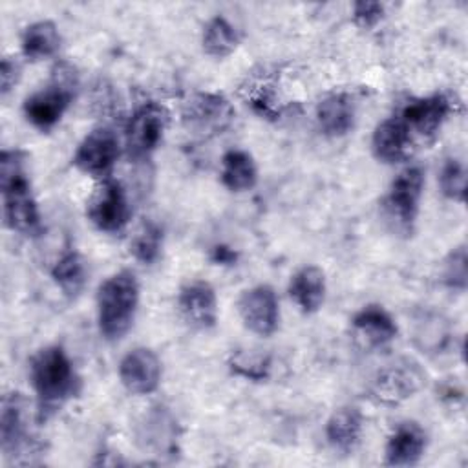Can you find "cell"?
Listing matches in <instances>:
<instances>
[{"label":"cell","mask_w":468,"mask_h":468,"mask_svg":"<svg viewBox=\"0 0 468 468\" xmlns=\"http://www.w3.org/2000/svg\"><path fill=\"white\" fill-rule=\"evenodd\" d=\"M20 64L13 57H4L2 66H0V91L5 97L18 82L20 79Z\"/></svg>","instance_id":"obj_33"},{"label":"cell","mask_w":468,"mask_h":468,"mask_svg":"<svg viewBox=\"0 0 468 468\" xmlns=\"http://www.w3.org/2000/svg\"><path fill=\"white\" fill-rule=\"evenodd\" d=\"M455 104L457 102L448 93H433L410 101L399 117L411 133L431 137L441 130L448 115L455 112Z\"/></svg>","instance_id":"obj_12"},{"label":"cell","mask_w":468,"mask_h":468,"mask_svg":"<svg viewBox=\"0 0 468 468\" xmlns=\"http://www.w3.org/2000/svg\"><path fill=\"white\" fill-rule=\"evenodd\" d=\"M221 183L230 192L250 190L258 181V168L252 155L245 150L234 148L221 157Z\"/></svg>","instance_id":"obj_23"},{"label":"cell","mask_w":468,"mask_h":468,"mask_svg":"<svg viewBox=\"0 0 468 468\" xmlns=\"http://www.w3.org/2000/svg\"><path fill=\"white\" fill-rule=\"evenodd\" d=\"M139 441L144 448L159 455H172L177 452V422L165 408H152L141 426Z\"/></svg>","instance_id":"obj_20"},{"label":"cell","mask_w":468,"mask_h":468,"mask_svg":"<svg viewBox=\"0 0 468 468\" xmlns=\"http://www.w3.org/2000/svg\"><path fill=\"white\" fill-rule=\"evenodd\" d=\"M119 157V139L108 126H97L80 141L73 154V165L91 176L106 179Z\"/></svg>","instance_id":"obj_10"},{"label":"cell","mask_w":468,"mask_h":468,"mask_svg":"<svg viewBox=\"0 0 468 468\" xmlns=\"http://www.w3.org/2000/svg\"><path fill=\"white\" fill-rule=\"evenodd\" d=\"M442 282L452 289L466 287V250L463 245L453 249L444 260Z\"/></svg>","instance_id":"obj_30"},{"label":"cell","mask_w":468,"mask_h":468,"mask_svg":"<svg viewBox=\"0 0 468 468\" xmlns=\"http://www.w3.org/2000/svg\"><path fill=\"white\" fill-rule=\"evenodd\" d=\"M161 247L163 230L154 221H143L130 239V252L143 265H152L159 258Z\"/></svg>","instance_id":"obj_27"},{"label":"cell","mask_w":468,"mask_h":468,"mask_svg":"<svg viewBox=\"0 0 468 468\" xmlns=\"http://www.w3.org/2000/svg\"><path fill=\"white\" fill-rule=\"evenodd\" d=\"M0 448L9 463L20 464L31 463V459L42 450V444L29 428L27 402L22 393H9L2 399Z\"/></svg>","instance_id":"obj_6"},{"label":"cell","mask_w":468,"mask_h":468,"mask_svg":"<svg viewBox=\"0 0 468 468\" xmlns=\"http://www.w3.org/2000/svg\"><path fill=\"white\" fill-rule=\"evenodd\" d=\"M362 435V413L353 406L338 408L325 424L327 442L335 452L349 453Z\"/></svg>","instance_id":"obj_22"},{"label":"cell","mask_w":468,"mask_h":468,"mask_svg":"<svg viewBox=\"0 0 468 468\" xmlns=\"http://www.w3.org/2000/svg\"><path fill=\"white\" fill-rule=\"evenodd\" d=\"M229 366L236 375L260 382V380H265L269 377L271 360L267 356L256 355V353H236L230 358Z\"/></svg>","instance_id":"obj_29"},{"label":"cell","mask_w":468,"mask_h":468,"mask_svg":"<svg viewBox=\"0 0 468 468\" xmlns=\"http://www.w3.org/2000/svg\"><path fill=\"white\" fill-rule=\"evenodd\" d=\"M86 216L101 232H121L130 219V205L122 185L115 179H102L86 203Z\"/></svg>","instance_id":"obj_9"},{"label":"cell","mask_w":468,"mask_h":468,"mask_svg":"<svg viewBox=\"0 0 468 468\" xmlns=\"http://www.w3.org/2000/svg\"><path fill=\"white\" fill-rule=\"evenodd\" d=\"M422 188L424 172L420 166H408L391 181L382 199V214L393 232L411 236L419 216Z\"/></svg>","instance_id":"obj_5"},{"label":"cell","mask_w":468,"mask_h":468,"mask_svg":"<svg viewBox=\"0 0 468 468\" xmlns=\"http://www.w3.org/2000/svg\"><path fill=\"white\" fill-rule=\"evenodd\" d=\"M24 161L26 155L20 150H4L0 155L4 221L13 232L35 236L40 230V214Z\"/></svg>","instance_id":"obj_2"},{"label":"cell","mask_w":468,"mask_h":468,"mask_svg":"<svg viewBox=\"0 0 468 468\" xmlns=\"http://www.w3.org/2000/svg\"><path fill=\"white\" fill-rule=\"evenodd\" d=\"M356 104L346 91L331 93L324 97L316 106V122L324 135L342 137L355 126Z\"/></svg>","instance_id":"obj_19"},{"label":"cell","mask_w":468,"mask_h":468,"mask_svg":"<svg viewBox=\"0 0 468 468\" xmlns=\"http://www.w3.org/2000/svg\"><path fill=\"white\" fill-rule=\"evenodd\" d=\"M441 192L452 201L464 203L466 197V170L459 159H446L439 176Z\"/></svg>","instance_id":"obj_28"},{"label":"cell","mask_w":468,"mask_h":468,"mask_svg":"<svg viewBox=\"0 0 468 468\" xmlns=\"http://www.w3.org/2000/svg\"><path fill=\"white\" fill-rule=\"evenodd\" d=\"M139 305V283L132 271L106 278L97 291V324L108 342L121 340L132 327Z\"/></svg>","instance_id":"obj_3"},{"label":"cell","mask_w":468,"mask_h":468,"mask_svg":"<svg viewBox=\"0 0 468 468\" xmlns=\"http://www.w3.org/2000/svg\"><path fill=\"white\" fill-rule=\"evenodd\" d=\"M239 316L249 331L258 336H271L278 329L280 309L272 287L256 285L247 289L238 302Z\"/></svg>","instance_id":"obj_13"},{"label":"cell","mask_w":468,"mask_h":468,"mask_svg":"<svg viewBox=\"0 0 468 468\" xmlns=\"http://www.w3.org/2000/svg\"><path fill=\"white\" fill-rule=\"evenodd\" d=\"M86 263L80 258L79 252L68 250L64 252L51 269V278L58 285V289L69 296L75 298L86 285Z\"/></svg>","instance_id":"obj_25"},{"label":"cell","mask_w":468,"mask_h":468,"mask_svg":"<svg viewBox=\"0 0 468 468\" xmlns=\"http://www.w3.org/2000/svg\"><path fill=\"white\" fill-rule=\"evenodd\" d=\"M22 53L29 60L53 57L60 48V33L55 22L38 20L29 24L22 33Z\"/></svg>","instance_id":"obj_24"},{"label":"cell","mask_w":468,"mask_h":468,"mask_svg":"<svg viewBox=\"0 0 468 468\" xmlns=\"http://www.w3.org/2000/svg\"><path fill=\"white\" fill-rule=\"evenodd\" d=\"M119 378L132 395H150L161 382V362L148 347L128 351L119 362Z\"/></svg>","instance_id":"obj_14"},{"label":"cell","mask_w":468,"mask_h":468,"mask_svg":"<svg viewBox=\"0 0 468 468\" xmlns=\"http://www.w3.org/2000/svg\"><path fill=\"white\" fill-rule=\"evenodd\" d=\"M29 380L37 395L40 420L80 391V377L62 346H46L31 356Z\"/></svg>","instance_id":"obj_1"},{"label":"cell","mask_w":468,"mask_h":468,"mask_svg":"<svg viewBox=\"0 0 468 468\" xmlns=\"http://www.w3.org/2000/svg\"><path fill=\"white\" fill-rule=\"evenodd\" d=\"M289 296L296 303V307L305 313H316L325 300V274L316 265H305L289 283Z\"/></svg>","instance_id":"obj_21"},{"label":"cell","mask_w":468,"mask_h":468,"mask_svg":"<svg viewBox=\"0 0 468 468\" xmlns=\"http://www.w3.org/2000/svg\"><path fill=\"white\" fill-rule=\"evenodd\" d=\"M79 91V71L73 64L60 60L51 68L48 84L24 101V115L38 130L53 128L69 108Z\"/></svg>","instance_id":"obj_4"},{"label":"cell","mask_w":468,"mask_h":468,"mask_svg":"<svg viewBox=\"0 0 468 468\" xmlns=\"http://www.w3.org/2000/svg\"><path fill=\"white\" fill-rule=\"evenodd\" d=\"M384 16V5L380 2H356L353 5V20L356 26L369 29L375 27Z\"/></svg>","instance_id":"obj_32"},{"label":"cell","mask_w":468,"mask_h":468,"mask_svg":"<svg viewBox=\"0 0 468 468\" xmlns=\"http://www.w3.org/2000/svg\"><path fill=\"white\" fill-rule=\"evenodd\" d=\"M428 435L415 420L400 422L388 437L384 459L389 466H411L420 461L426 452Z\"/></svg>","instance_id":"obj_18"},{"label":"cell","mask_w":468,"mask_h":468,"mask_svg":"<svg viewBox=\"0 0 468 468\" xmlns=\"http://www.w3.org/2000/svg\"><path fill=\"white\" fill-rule=\"evenodd\" d=\"M355 340L366 349H382L397 336V324L380 305L362 307L351 320Z\"/></svg>","instance_id":"obj_17"},{"label":"cell","mask_w":468,"mask_h":468,"mask_svg":"<svg viewBox=\"0 0 468 468\" xmlns=\"http://www.w3.org/2000/svg\"><path fill=\"white\" fill-rule=\"evenodd\" d=\"M201 42H203L205 53H208L210 57L221 58L230 55L236 49L239 37L236 27L225 16L218 15L207 22Z\"/></svg>","instance_id":"obj_26"},{"label":"cell","mask_w":468,"mask_h":468,"mask_svg":"<svg viewBox=\"0 0 468 468\" xmlns=\"http://www.w3.org/2000/svg\"><path fill=\"white\" fill-rule=\"evenodd\" d=\"M234 258H236L234 252L227 247H216L214 249V260L219 261V263H230V261H234Z\"/></svg>","instance_id":"obj_34"},{"label":"cell","mask_w":468,"mask_h":468,"mask_svg":"<svg viewBox=\"0 0 468 468\" xmlns=\"http://www.w3.org/2000/svg\"><path fill=\"white\" fill-rule=\"evenodd\" d=\"M168 110L155 102L141 104L130 117L126 124V150L133 159L148 157L163 141L165 130L168 126Z\"/></svg>","instance_id":"obj_8"},{"label":"cell","mask_w":468,"mask_h":468,"mask_svg":"<svg viewBox=\"0 0 468 468\" xmlns=\"http://www.w3.org/2000/svg\"><path fill=\"white\" fill-rule=\"evenodd\" d=\"M415 340L422 349H441L442 342L446 340V331L444 324L435 316V318H426L424 322L419 324V329L415 333Z\"/></svg>","instance_id":"obj_31"},{"label":"cell","mask_w":468,"mask_h":468,"mask_svg":"<svg viewBox=\"0 0 468 468\" xmlns=\"http://www.w3.org/2000/svg\"><path fill=\"white\" fill-rule=\"evenodd\" d=\"M177 307L183 320L194 329L207 331L218 322L216 292L212 285L203 280H194L181 287Z\"/></svg>","instance_id":"obj_15"},{"label":"cell","mask_w":468,"mask_h":468,"mask_svg":"<svg viewBox=\"0 0 468 468\" xmlns=\"http://www.w3.org/2000/svg\"><path fill=\"white\" fill-rule=\"evenodd\" d=\"M234 106L221 93L197 91L190 95L181 110L183 126L197 137L208 139L223 133L234 121Z\"/></svg>","instance_id":"obj_7"},{"label":"cell","mask_w":468,"mask_h":468,"mask_svg":"<svg viewBox=\"0 0 468 468\" xmlns=\"http://www.w3.org/2000/svg\"><path fill=\"white\" fill-rule=\"evenodd\" d=\"M371 150L373 155L386 165L406 161L415 150L413 133L399 115L388 117L377 124L371 137Z\"/></svg>","instance_id":"obj_16"},{"label":"cell","mask_w":468,"mask_h":468,"mask_svg":"<svg viewBox=\"0 0 468 468\" xmlns=\"http://www.w3.org/2000/svg\"><path fill=\"white\" fill-rule=\"evenodd\" d=\"M422 378L420 369L411 362L391 364L375 375L369 393L380 404H400L420 389Z\"/></svg>","instance_id":"obj_11"}]
</instances>
